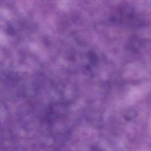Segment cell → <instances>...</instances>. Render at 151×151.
Wrapping results in <instances>:
<instances>
[]
</instances>
